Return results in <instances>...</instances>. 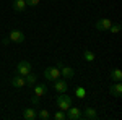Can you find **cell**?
Wrapping results in <instances>:
<instances>
[{
    "instance_id": "1",
    "label": "cell",
    "mask_w": 122,
    "mask_h": 120,
    "mask_svg": "<svg viewBox=\"0 0 122 120\" xmlns=\"http://www.w3.org/2000/svg\"><path fill=\"white\" fill-rule=\"evenodd\" d=\"M57 106H59V109L60 110L65 112L70 106H72V97L70 96H67L65 92H59V96H57Z\"/></svg>"
},
{
    "instance_id": "2",
    "label": "cell",
    "mask_w": 122,
    "mask_h": 120,
    "mask_svg": "<svg viewBox=\"0 0 122 120\" xmlns=\"http://www.w3.org/2000/svg\"><path fill=\"white\" fill-rule=\"evenodd\" d=\"M44 78H46L47 81L54 83L57 78H60V70L57 67H47L46 70H44Z\"/></svg>"
},
{
    "instance_id": "3",
    "label": "cell",
    "mask_w": 122,
    "mask_h": 120,
    "mask_svg": "<svg viewBox=\"0 0 122 120\" xmlns=\"http://www.w3.org/2000/svg\"><path fill=\"white\" fill-rule=\"evenodd\" d=\"M33 67L28 60H21L18 65H16V75H21V76H26L28 73H31Z\"/></svg>"
},
{
    "instance_id": "4",
    "label": "cell",
    "mask_w": 122,
    "mask_h": 120,
    "mask_svg": "<svg viewBox=\"0 0 122 120\" xmlns=\"http://www.w3.org/2000/svg\"><path fill=\"white\" fill-rule=\"evenodd\" d=\"M65 112H67L65 117L68 120H80L81 119V109H78V107H72V106H70Z\"/></svg>"
},
{
    "instance_id": "5",
    "label": "cell",
    "mask_w": 122,
    "mask_h": 120,
    "mask_svg": "<svg viewBox=\"0 0 122 120\" xmlns=\"http://www.w3.org/2000/svg\"><path fill=\"white\" fill-rule=\"evenodd\" d=\"M8 39L11 42H15V44H21V42L25 41V34H23V31H20V29H11Z\"/></svg>"
},
{
    "instance_id": "6",
    "label": "cell",
    "mask_w": 122,
    "mask_h": 120,
    "mask_svg": "<svg viewBox=\"0 0 122 120\" xmlns=\"http://www.w3.org/2000/svg\"><path fill=\"white\" fill-rule=\"evenodd\" d=\"M111 24H112V21L109 18H101V19H98L96 21V29L98 31H109V28H111Z\"/></svg>"
},
{
    "instance_id": "7",
    "label": "cell",
    "mask_w": 122,
    "mask_h": 120,
    "mask_svg": "<svg viewBox=\"0 0 122 120\" xmlns=\"http://www.w3.org/2000/svg\"><path fill=\"white\" fill-rule=\"evenodd\" d=\"M54 89H56L57 92H67V89H68L67 80H59V78H57L56 81H54Z\"/></svg>"
},
{
    "instance_id": "8",
    "label": "cell",
    "mask_w": 122,
    "mask_h": 120,
    "mask_svg": "<svg viewBox=\"0 0 122 120\" xmlns=\"http://www.w3.org/2000/svg\"><path fill=\"white\" fill-rule=\"evenodd\" d=\"M109 92L112 94L114 97H121L122 96V84H121V81H114V84H111V88H109Z\"/></svg>"
},
{
    "instance_id": "9",
    "label": "cell",
    "mask_w": 122,
    "mask_h": 120,
    "mask_svg": "<svg viewBox=\"0 0 122 120\" xmlns=\"http://www.w3.org/2000/svg\"><path fill=\"white\" fill-rule=\"evenodd\" d=\"M81 119L96 120L98 119V112H96V109H93V107H86V109L83 110V114H81Z\"/></svg>"
},
{
    "instance_id": "10",
    "label": "cell",
    "mask_w": 122,
    "mask_h": 120,
    "mask_svg": "<svg viewBox=\"0 0 122 120\" xmlns=\"http://www.w3.org/2000/svg\"><path fill=\"white\" fill-rule=\"evenodd\" d=\"M11 5H13V10H15V11H18V13H23L25 10L28 8V5H26V2H25V0H13V2H11Z\"/></svg>"
},
{
    "instance_id": "11",
    "label": "cell",
    "mask_w": 122,
    "mask_h": 120,
    "mask_svg": "<svg viewBox=\"0 0 122 120\" xmlns=\"http://www.w3.org/2000/svg\"><path fill=\"white\" fill-rule=\"evenodd\" d=\"M60 75L64 76V80H72V78L75 76V70H73V68H70V67H65V65H64V67L60 68Z\"/></svg>"
},
{
    "instance_id": "12",
    "label": "cell",
    "mask_w": 122,
    "mask_h": 120,
    "mask_svg": "<svg viewBox=\"0 0 122 120\" xmlns=\"http://www.w3.org/2000/svg\"><path fill=\"white\" fill-rule=\"evenodd\" d=\"M23 119H25V120H34V119H38V112H36V109H29V107L23 109Z\"/></svg>"
},
{
    "instance_id": "13",
    "label": "cell",
    "mask_w": 122,
    "mask_h": 120,
    "mask_svg": "<svg viewBox=\"0 0 122 120\" xmlns=\"http://www.w3.org/2000/svg\"><path fill=\"white\" fill-rule=\"evenodd\" d=\"M36 81H38V75L36 73H28L26 76H25V86H29V88H33L34 84H36Z\"/></svg>"
},
{
    "instance_id": "14",
    "label": "cell",
    "mask_w": 122,
    "mask_h": 120,
    "mask_svg": "<svg viewBox=\"0 0 122 120\" xmlns=\"http://www.w3.org/2000/svg\"><path fill=\"white\" fill-rule=\"evenodd\" d=\"M11 86L13 88H23L25 86V76H21V75H16V76H13L11 78Z\"/></svg>"
},
{
    "instance_id": "15",
    "label": "cell",
    "mask_w": 122,
    "mask_h": 120,
    "mask_svg": "<svg viewBox=\"0 0 122 120\" xmlns=\"http://www.w3.org/2000/svg\"><path fill=\"white\" fill-rule=\"evenodd\" d=\"M33 88H34V94H36L38 97H41V96H44V94L47 92V86H46V84H42V83L34 84Z\"/></svg>"
},
{
    "instance_id": "16",
    "label": "cell",
    "mask_w": 122,
    "mask_h": 120,
    "mask_svg": "<svg viewBox=\"0 0 122 120\" xmlns=\"http://www.w3.org/2000/svg\"><path fill=\"white\" fill-rule=\"evenodd\" d=\"M111 80L112 81H121L122 80V72L119 68H114L112 72H111Z\"/></svg>"
},
{
    "instance_id": "17",
    "label": "cell",
    "mask_w": 122,
    "mask_h": 120,
    "mask_svg": "<svg viewBox=\"0 0 122 120\" xmlns=\"http://www.w3.org/2000/svg\"><path fill=\"white\" fill-rule=\"evenodd\" d=\"M83 58L86 60V62H94V58H96V57H94V54L91 52V50H88V49H86V50L83 52Z\"/></svg>"
},
{
    "instance_id": "18",
    "label": "cell",
    "mask_w": 122,
    "mask_h": 120,
    "mask_svg": "<svg viewBox=\"0 0 122 120\" xmlns=\"http://www.w3.org/2000/svg\"><path fill=\"white\" fill-rule=\"evenodd\" d=\"M75 96L78 97V99H83L85 96H86V91H85V88H81V86H78L75 89Z\"/></svg>"
},
{
    "instance_id": "19",
    "label": "cell",
    "mask_w": 122,
    "mask_h": 120,
    "mask_svg": "<svg viewBox=\"0 0 122 120\" xmlns=\"http://www.w3.org/2000/svg\"><path fill=\"white\" fill-rule=\"evenodd\" d=\"M38 117H39V119H42V120H49V119H51V114H49V110L42 109V110H39Z\"/></svg>"
},
{
    "instance_id": "20",
    "label": "cell",
    "mask_w": 122,
    "mask_h": 120,
    "mask_svg": "<svg viewBox=\"0 0 122 120\" xmlns=\"http://www.w3.org/2000/svg\"><path fill=\"white\" fill-rule=\"evenodd\" d=\"M121 23H114V24H111V28H109V31L111 33H114V34H117V33H121Z\"/></svg>"
},
{
    "instance_id": "21",
    "label": "cell",
    "mask_w": 122,
    "mask_h": 120,
    "mask_svg": "<svg viewBox=\"0 0 122 120\" xmlns=\"http://www.w3.org/2000/svg\"><path fill=\"white\" fill-rule=\"evenodd\" d=\"M54 119H56V120H65L67 117H65V114H64V110H59V112H56Z\"/></svg>"
},
{
    "instance_id": "22",
    "label": "cell",
    "mask_w": 122,
    "mask_h": 120,
    "mask_svg": "<svg viewBox=\"0 0 122 120\" xmlns=\"http://www.w3.org/2000/svg\"><path fill=\"white\" fill-rule=\"evenodd\" d=\"M28 7H38L39 5V0H25Z\"/></svg>"
},
{
    "instance_id": "23",
    "label": "cell",
    "mask_w": 122,
    "mask_h": 120,
    "mask_svg": "<svg viewBox=\"0 0 122 120\" xmlns=\"http://www.w3.org/2000/svg\"><path fill=\"white\" fill-rule=\"evenodd\" d=\"M31 102H33L34 106H38V104H39V97H38V96H36V94H34V96L31 97Z\"/></svg>"
},
{
    "instance_id": "24",
    "label": "cell",
    "mask_w": 122,
    "mask_h": 120,
    "mask_svg": "<svg viewBox=\"0 0 122 120\" xmlns=\"http://www.w3.org/2000/svg\"><path fill=\"white\" fill-rule=\"evenodd\" d=\"M62 67H64V62H62V60H59V62H57V68H59V70H60V68H62Z\"/></svg>"
}]
</instances>
